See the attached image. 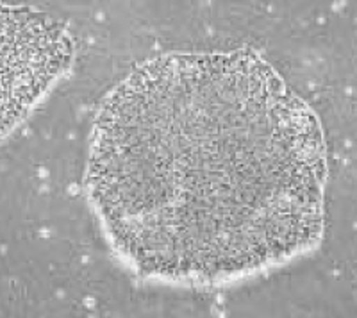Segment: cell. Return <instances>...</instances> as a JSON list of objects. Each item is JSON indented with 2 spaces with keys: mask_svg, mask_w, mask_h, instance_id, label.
I'll return each mask as SVG.
<instances>
[{
  "mask_svg": "<svg viewBox=\"0 0 357 318\" xmlns=\"http://www.w3.org/2000/svg\"><path fill=\"white\" fill-rule=\"evenodd\" d=\"M321 127L248 49L136 68L93 123L88 195L139 275L218 285L305 252L324 231Z\"/></svg>",
  "mask_w": 357,
  "mask_h": 318,
  "instance_id": "obj_1",
  "label": "cell"
},
{
  "mask_svg": "<svg viewBox=\"0 0 357 318\" xmlns=\"http://www.w3.org/2000/svg\"><path fill=\"white\" fill-rule=\"evenodd\" d=\"M73 41L49 15L0 6V132L9 131L70 66Z\"/></svg>",
  "mask_w": 357,
  "mask_h": 318,
  "instance_id": "obj_2",
  "label": "cell"
}]
</instances>
